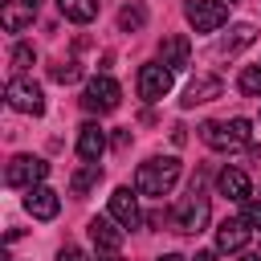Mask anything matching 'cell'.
<instances>
[{
	"label": "cell",
	"mask_w": 261,
	"mask_h": 261,
	"mask_svg": "<svg viewBox=\"0 0 261 261\" xmlns=\"http://www.w3.org/2000/svg\"><path fill=\"white\" fill-rule=\"evenodd\" d=\"M49 175V163L37 159V155H12L8 167H4V184L8 188H33Z\"/></svg>",
	"instance_id": "5b68a950"
},
{
	"label": "cell",
	"mask_w": 261,
	"mask_h": 261,
	"mask_svg": "<svg viewBox=\"0 0 261 261\" xmlns=\"http://www.w3.org/2000/svg\"><path fill=\"white\" fill-rule=\"evenodd\" d=\"M24 212H29L33 220H53V216L61 212V196H57L53 188H45V184H33L29 196H24Z\"/></svg>",
	"instance_id": "30bf717a"
},
{
	"label": "cell",
	"mask_w": 261,
	"mask_h": 261,
	"mask_svg": "<svg viewBox=\"0 0 261 261\" xmlns=\"http://www.w3.org/2000/svg\"><path fill=\"white\" fill-rule=\"evenodd\" d=\"M118 98H122L118 82H114V77H106V73H98V77H90L82 106H86L90 114H106V110H114V106H118Z\"/></svg>",
	"instance_id": "ba28073f"
},
{
	"label": "cell",
	"mask_w": 261,
	"mask_h": 261,
	"mask_svg": "<svg viewBox=\"0 0 261 261\" xmlns=\"http://www.w3.org/2000/svg\"><path fill=\"white\" fill-rule=\"evenodd\" d=\"M163 220H167V216H163V212H147V224H151V228H159V224H163Z\"/></svg>",
	"instance_id": "83f0119b"
},
{
	"label": "cell",
	"mask_w": 261,
	"mask_h": 261,
	"mask_svg": "<svg viewBox=\"0 0 261 261\" xmlns=\"http://www.w3.org/2000/svg\"><path fill=\"white\" fill-rule=\"evenodd\" d=\"M102 151H106V130L98 122H82L77 126V159L94 163V159H102Z\"/></svg>",
	"instance_id": "5bb4252c"
},
{
	"label": "cell",
	"mask_w": 261,
	"mask_h": 261,
	"mask_svg": "<svg viewBox=\"0 0 261 261\" xmlns=\"http://www.w3.org/2000/svg\"><path fill=\"white\" fill-rule=\"evenodd\" d=\"M57 261H90V253L77 249V245H61V249H57Z\"/></svg>",
	"instance_id": "d4e9b609"
},
{
	"label": "cell",
	"mask_w": 261,
	"mask_h": 261,
	"mask_svg": "<svg viewBox=\"0 0 261 261\" xmlns=\"http://www.w3.org/2000/svg\"><path fill=\"white\" fill-rule=\"evenodd\" d=\"M126 143H130V130H118V135H114V147H118V151H122V147H126Z\"/></svg>",
	"instance_id": "4316f807"
},
{
	"label": "cell",
	"mask_w": 261,
	"mask_h": 261,
	"mask_svg": "<svg viewBox=\"0 0 261 261\" xmlns=\"http://www.w3.org/2000/svg\"><path fill=\"white\" fill-rule=\"evenodd\" d=\"M159 61L175 73V69H188L192 65V41L184 37V33H171V37H163L159 41Z\"/></svg>",
	"instance_id": "8fae6325"
},
{
	"label": "cell",
	"mask_w": 261,
	"mask_h": 261,
	"mask_svg": "<svg viewBox=\"0 0 261 261\" xmlns=\"http://www.w3.org/2000/svg\"><path fill=\"white\" fill-rule=\"evenodd\" d=\"M175 179H179V159L175 155H155V159H147V163H139V171H135V192H143V196H167L171 188H175Z\"/></svg>",
	"instance_id": "6da1fadb"
},
{
	"label": "cell",
	"mask_w": 261,
	"mask_h": 261,
	"mask_svg": "<svg viewBox=\"0 0 261 261\" xmlns=\"http://www.w3.org/2000/svg\"><path fill=\"white\" fill-rule=\"evenodd\" d=\"M237 261H261V253H245V257H237Z\"/></svg>",
	"instance_id": "4dcf8cb0"
},
{
	"label": "cell",
	"mask_w": 261,
	"mask_h": 261,
	"mask_svg": "<svg viewBox=\"0 0 261 261\" xmlns=\"http://www.w3.org/2000/svg\"><path fill=\"white\" fill-rule=\"evenodd\" d=\"M245 220L249 228H261V200H245Z\"/></svg>",
	"instance_id": "484cf974"
},
{
	"label": "cell",
	"mask_w": 261,
	"mask_h": 261,
	"mask_svg": "<svg viewBox=\"0 0 261 261\" xmlns=\"http://www.w3.org/2000/svg\"><path fill=\"white\" fill-rule=\"evenodd\" d=\"M33 61H37V53H33V45H16V49H12V65H16V69H29Z\"/></svg>",
	"instance_id": "cb8c5ba5"
},
{
	"label": "cell",
	"mask_w": 261,
	"mask_h": 261,
	"mask_svg": "<svg viewBox=\"0 0 261 261\" xmlns=\"http://www.w3.org/2000/svg\"><path fill=\"white\" fill-rule=\"evenodd\" d=\"M98 163H102V159H94V163H86V159H82V167L73 171V179H69V188H73L77 196H86V192H90V188H94V184L102 179V167H98Z\"/></svg>",
	"instance_id": "ffe728a7"
},
{
	"label": "cell",
	"mask_w": 261,
	"mask_h": 261,
	"mask_svg": "<svg viewBox=\"0 0 261 261\" xmlns=\"http://www.w3.org/2000/svg\"><path fill=\"white\" fill-rule=\"evenodd\" d=\"M200 139H204L212 151H241V147H249V139H253V122H249V118L204 122V126H200Z\"/></svg>",
	"instance_id": "7a4b0ae2"
},
{
	"label": "cell",
	"mask_w": 261,
	"mask_h": 261,
	"mask_svg": "<svg viewBox=\"0 0 261 261\" xmlns=\"http://www.w3.org/2000/svg\"><path fill=\"white\" fill-rule=\"evenodd\" d=\"M184 16H188V24H192L196 33H216V29L228 20V4H224V0H188Z\"/></svg>",
	"instance_id": "8992f818"
},
{
	"label": "cell",
	"mask_w": 261,
	"mask_h": 261,
	"mask_svg": "<svg viewBox=\"0 0 261 261\" xmlns=\"http://www.w3.org/2000/svg\"><path fill=\"white\" fill-rule=\"evenodd\" d=\"M237 90L245 98H261V65H245L241 77H237Z\"/></svg>",
	"instance_id": "7402d4cb"
},
{
	"label": "cell",
	"mask_w": 261,
	"mask_h": 261,
	"mask_svg": "<svg viewBox=\"0 0 261 261\" xmlns=\"http://www.w3.org/2000/svg\"><path fill=\"white\" fill-rule=\"evenodd\" d=\"M110 216H114L122 228H135V224L143 220V212H139V196H135L130 188H114V192H110Z\"/></svg>",
	"instance_id": "7c38bea8"
},
{
	"label": "cell",
	"mask_w": 261,
	"mask_h": 261,
	"mask_svg": "<svg viewBox=\"0 0 261 261\" xmlns=\"http://www.w3.org/2000/svg\"><path fill=\"white\" fill-rule=\"evenodd\" d=\"M228 4H237V0H228Z\"/></svg>",
	"instance_id": "1f68e13d"
},
{
	"label": "cell",
	"mask_w": 261,
	"mask_h": 261,
	"mask_svg": "<svg viewBox=\"0 0 261 261\" xmlns=\"http://www.w3.org/2000/svg\"><path fill=\"white\" fill-rule=\"evenodd\" d=\"M192 261H216V253H212V249H200V253H196Z\"/></svg>",
	"instance_id": "f1b7e54d"
},
{
	"label": "cell",
	"mask_w": 261,
	"mask_h": 261,
	"mask_svg": "<svg viewBox=\"0 0 261 261\" xmlns=\"http://www.w3.org/2000/svg\"><path fill=\"white\" fill-rule=\"evenodd\" d=\"M220 90H224V82H220L216 73H200V77H192V82H188V90H184V106L212 102V98H220Z\"/></svg>",
	"instance_id": "9a60e30c"
},
{
	"label": "cell",
	"mask_w": 261,
	"mask_h": 261,
	"mask_svg": "<svg viewBox=\"0 0 261 261\" xmlns=\"http://www.w3.org/2000/svg\"><path fill=\"white\" fill-rule=\"evenodd\" d=\"M167 220L175 232H200L208 224V196L200 192V184H192V192L179 196V204L167 212Z\"/></svg>",
	"instance_id": "3957f363"
},
{
	"label": "cell",
	"mask_w": 261,
	"mask_h": 261,
	"mask_svg": "<svg viewBox=\"0 0 261 261\" xmlns=\"http://www.w3.org/2000/svg\"><path fill=\"white\" fill-rule=\"evenodd\" d=\"M216 188H220V196H228V200H237V204H245V200H253V188H249V175H245L241 167H224V171L216 175Z\"/></svg>",
	"instance_id": "2e32d148"
},
{
	"label": "cell",
	"mask_w": 261,
	"mask_h": 261,
	"mask_svg": "<svg viewBox=\"0 0 261 261\" xmlns=\"http://www.w3.org/2000/svg\"><path fill=\"white\" fill-rule=\"evenodd\" d=\"M8 106L20 110V114H45V90L33 82V77H12L8 90H4Z\"/></svg>",
	"instance_id": "277c9868"
},
{
	"label": "cell",
	"mask_w": 261,
	"mask_h": 261,
	"mask_svg": "<svg viewBox=\"0 0 261 261\" xmlns=\"http://www.w3.org/2000/svg\"><path fill=\"white\" fill-rule=\"evenodd\" d=\"M143 24H147V8H143L139 0H135V4H126V8L118 12V29H122V33H139Z\"/></svg>",
	"instance_id": "44dd1931"
},
{
	"label": "cell",
	"mask_w": 261,
	"mask_h": 261,
	"mask_svg": "<svg viewBox=\"0 0 261 261\" xmlns=\"http://www.w3.org/2000/svg\"><path fill=\"white\" fill-rule=\"evenodd\" d=\"M245 241H249V220H245V216L224 220V224L216 228V249H220V253H241Z\"/></svg>",
	"instance_id": "e0dca14e"
},
{
	"label": "cell",
	"mask_w": 261,
	"mask_h": 261,
	"mask_svg": "<svg viewBox=\"0 0 261 261\" xmlns=\"http://www.w3.org/2000/svg\"><path fill=\"white\" fill-rule=\"evenodd\" d=\"M90 237H94V245H98V253L106 261H122L118 257V249H122V224L114 216H94L90 220Z\"/></svg>",
	"instance_id": "9c48e42d"
},
{
	"label": "cell",
	"mask_w": 261,
	"mask_h": 261,
	"mask_svg": "<svg viewBox=\"0 0 261 261\" xmlns=\"http://www.w3.org/2000/svg\"><path fill=\"white\" fill-rule=\"evenodd\" d=\"M171 94V69L163 61H147L139 65V98L143 102H159Z\"/></svg>",
	"instance_id": "52a82bcc"
},
{
	"label": "cell",
	"mask_w": 261,
	"mask_h": 261,
	"mask_svg": "<svg viewBox=\"0 0 261 261\" xmlns=\"http://www.w3.org/2000/svg\"><path fill=\"white\" fill-rule=\"evenodd\" d=\"M155 261H184L179 253H163V257H155Z\"/></svg>",
	"instance_id": "f546056e"
},
{
	"label": "cell",
	"mask_w": 261,
	"mask_h": 261,
	"mask_svg": "<svg viewBox=\"0 0 261 261\" xmlns=\"http://www.w3.org/2000/svg\"><path fill=\"white\" fill-rule=\"evenodd\" d=\"M57 8H61V16L73 20V24H90V20L98 16V0H57Z\"/></svg>",
	"instance_id": "d6986e66"
},
{
	"label": "cell",
	"mask_w": 261,
	"mask_h": 261,
	"mask_svg": "<svg viewBox=\"0 0 261 261\" xmlns=\"http://www.w3.org/2000/svg\"><path fill=\"white\" fill-rule=\"evenodd\" d=\"M49 77H53V82H61V86H69V82H77V77H82V65H77V61H61V65H53V69H49Z\"/></svg>",
	"instance_id": "603a6c76"
},
{
	"label": "cell",
	"mask_w": 261,
	"mask_h": 261,
	"mask_svg": "<svg viewBox=\"0 0 261 261\" xmlns=\"http://www.w3.org/2000/svg\"><path fill=\"white\" fill-rule=\"evenodd\" d=\"M37 8H41V0H4L0 24H4L8 33H20V29H29V24H33Z\"/></svg>",
	"instance_id": "4fadbf2b"
},
{
	"label": "cell",
	"mask_w": 261,
	"mask_h": 261,
	"mask_svg": "<svg viewBox=\"0 0 261 261\" xmlns=\"http://www.w3.org/2000/svg\"><path fill=\"white\" fill-rule=\"evenodd\" d=\"M253 41H257V29H253V24H237V29L212 49V57H237V53H241L245 45H253Z\"/></svg>",
	"instance_id": "ac0fdd59"
}]
</instances>
